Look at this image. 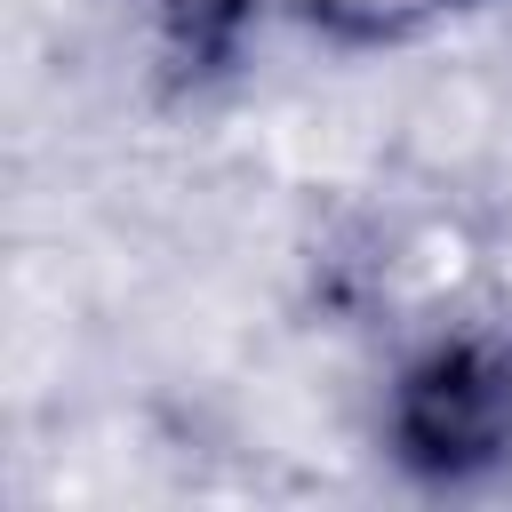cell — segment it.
<instances>
[{
  "instance_id": "6da1fadb",
  "label": "cell",
  "mask_w": 512,
  "mask_h": 512,
  "mask_svg": "<svg viewBox=\"0 0 512 512\" xmlns=\"http://www.w3.org/2000/svg\"><path fill=\"white\" fill-rule=\"evenodd\" d=\"M376 448L416 496H480L512 480V320L416 328L384 368Z\"/></svg>"
},
{
  "instance_id": "7a4b0ae2",
  "label": "cell",
  "mask_w": 512,
  "mask_h": 512,
  "mask_svg": "<svg viewBox=\"0 0 512 512\" xmlns=\"http://www.w3.org/2000/svg\"><path fill=\"white\" fill-rule=\"evenodd\" d=\"M408 8H424V16H464V8H496V0H408Z\"/></svg>"
}]
</instances>
